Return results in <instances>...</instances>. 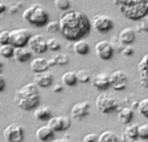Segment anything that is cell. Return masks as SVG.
Segmentation results:
<instances>
[{"mask_svg":"<svg viewBox=\"0 0 148 142\" xmlns=\"http://www.w3.org/2000/svg\"><path fill=\"white\" fill-rule=\"evenodd\" d=\"M73 51L78 56H86L90 52V44L84 39H78L73 44Z\"/></svg>","mask_w":148,"mask_h":142,"instance_id":"24","label":"cell"},{"mask_svg":"<svg viewBox=\"0 0 148 142\" xmlns=\"http://www.w3.org/2000/svg\"><path fill=\"white\" fill-rule=\"evenodd\" d=\"M121 53H122L123 56H133L134 49H133V47H130V44H129V45H126L125 48L121 49Z\"/></svg>","mask_w":148,"mask_h":142,"instance_id":"40","label":"cell"},{"mask_svg":"<svg viewBox=\"0 0 148 142\" xmlns=\"http://www.w3.org/2000/svg\"><path fill=\"white\" fill-rule=\"evenodd\" d=\"M33 93H39V87L35 81L33 83H29V84H25L21 89H18L16 92L14 97H20V96H26V94H33Z\"/></svg>","mask_w":148,"mask_h":142,"instance_id":"25","label":"cell"},{"mask_svg":"<svg viewBox=\"0 0 148 142\" xmlns=\"http://www.w3.org/2000/svg\"><path fill=\"white\" fill-rule=\"evenodd\" d=\"M127 20L139 21L148 14V0H113Z\"/></svg>","mask_w":148,"mask_h":142,"instance_id":"2","label":"cell"},{"mask_svg":"<svg viewBox=\"0 0 148 142\" xmlns=\"http://www.w3.org/2000/svg\"><path fill=\"white\" fill-rule=\"evenodd\" d=\"M14 101L20 109L29 111V110H35L39 106V103H40V96H39V93L26 94V96L14 97Z\"/></svg>","mask_w":148,"mask_h":142,"instance_id":"5","label":"cell"},{"mask_svg":"<svg viewBox=\"0 0 148 142\" xmlns=\"http://www.w3.org/2000/svg\"><path fill=\"white\" fill-rule=\"evenodd\" d=\"M0 31H1V30H0Z\"/></svg>","mask_w":148,"mask_h":142,"instance_id":"46","label":"cell"},{"mask_svg":"<svg viewBox=\"0 0 148 142\" xmlns=\"http://www.w3.org/2000/svg\"><path fill=\"white\" fill-rule=\"evenodd\" d=\"M47 44H48V49L51 52H57L61 49V43L57 39H48Z\"/></svg>","mask_w":148,"mask_h":142,"instance_id":"34","label":"cell"},{"mask_svg":"<svg viewBox=\"0 0 148 142\" xmlns=\"http://www.w3.org/2000/svg\"><path fill=\"white\" fill-rule=\"evenodd\" d=\"M90 114V103L88 102H78L72 107V116L75 120H82Z\"/></svg>","mask_w":148,"mask_h":142,"instance_id":"15","label":"cell"},{"mask_svg":"<svg viewBox=\"0 0 148 142\" xmlns=\"http://www.w3.org/2000/svg\"><path fill=\"white\" fill-rule=\"evenodd\" d=\"M135 30L131 27H125L120 31V35H118V40L121 41L125 45H129V44H133L135 41Z\"/></svg>","mask_w":148,"mask_h":142,"instance_id":"17","label":"cell"},{"mask_svg":"<svg viewBox=\"0 0 148 142\" xmlns=\"http://www.w3.org/2000/svg\"><path fill=\"white\" fill-rule=\"evenodd\" d=\"M138 31L139 32H148V17H143L142 20H139L138 23Z\"/></svg>","mask_w":148,"mask_h":142,"instance_id":"35","label":"cell"},{"mask_svg":"<svg viewBox=\"0 0 148 142\" xmlns=\"http://www.w3.org/2000/svg\"><path fill=\"white\" fill-rule=\"evenodd\" d=\"M20 7H21V4H10L9 7H8V13H10V14H14V13L18 12Z\"/></svg>","mask_w":148,"mask_h":142,"instance_id":"41","label":"cell"},{"mask_svg":"<svg viewBox=\"0 0 148 142\" xmlns=\"http://www.w3.org/2000/svg\"><path fill=\"white\" fill-rule=\"evenodd\" d=\"M3 69H4V64H3V61L0 60V74L3 72Z\"/></svg>","mask_w":148,"mask_h":142,"instance_id":"45","label":"cell"},{"mask_svg":"<svg viewBox=\"0 0 148 142\" xmlns=\"http://www.w3.org/2000/svg\"><path fill=\"white\" fill-rule=\"evenodd\" d=\"M34 118L36 120H49L52 118V110L49 106L46 105H39L35 110H34Z\"/></svg>","mask_w":148,"mask_h":142,"instance_id":"22","label":"cell"},{"mask_svg":"<svg viewBox=\"0 0 148 142\" xmlns=\"http://www.w3.org/2000/svg\"><path fill=\"white\" fill-rule=\"evenodd\" d=\"M5 87H7V83H5V78L0 74V93H1L5 89Z\"/></svg>","mask_w":148,"mask_h":142,"instance_id":"42","label":"cell"},{"mask_svg":"<svg viewBox=\"0 0 148 142\" xmlns=\"http://www.w3.org/2000/svg\"><path fill=\"white\" fill-rule=\"evenodd\" d=\"M10 43V31L1 30L0 31V45L1 44H8Z\"/></svg>","mask_w":148,"mask_h":142,"instance_id":"36","label":"cell"},{"mask_svg":"<svg viewBox=\"0 0 148 142\" xmlns=\"http://www.w3.org/2000/svg\"><path fill=\"white\" fill-rule=\"evenodd\" d=\"M55 7L61 12H68L72 8V3L70 0H55Z\"/></svg>","mask_w":148,"mask_h":142,"instance_id":"30","label":"cell"},{"mask_svg":"<svg viewBox=\"0 0 148 142\" xmlns=\"http://www.w3.org/2000/svg\"><path fill=\"white\" fill-rule=\"evenodd\" d=\"M49 62L48 58H42V57H38V58L31 60L30 62V69L33 70V72H42V71H47L49 69Z\"/></svg>","mask_w":148,"mask_h":142,"instance_id":"19","label":"cell"},{"mask_svg":"<svg viewBox=\"0 0 148 142\" xmlns=\"http://www.w3.org/2000/svg\"><path fill=\"white\" fill-rule=\"evenodd\" d=\"M77 78H78V81L79 83H88V81H91V75H90L88 71L86 70H79L77 71Z\"/></svg>","mask_w":148,"mask_h":142,"instance_id":"32","label":"cell"},{"mask_svg":"<svg viewBox=\"0 0 148 142\" xmlns=\"http://www.w3.org/2000/svg\"><path fill=\"white\" fill-rule=\"evenodd\" d=\"M139 138L148 140V124L139 125Z\"/></svg>","mask_w":148,"mask_h":142,"instance_id":"37","label":"cell"},{"mask_svg":"<svg viewBox=\"0 0 148 142\" xmlns=\"http://www.w3.org/2000/svg\"><path fill=\"white\" fill-rule=\"evenodd\" d=\"M31 32L27 28H14L10 31V43L18 48V47H26L31 38Z\"/></svg>","mask_w":148,"mask_h":142,"instance_id":"6","label":"cell"},{"mask_svg":"<svg viewBox=\"0 0 148 142\" xmlns=\"http://www.w3.org/2000/svg\"><path fill=\"white\" fill-rule=\"evenodd\" d=\"M110 87L114 91H123L127 87V75L123 71L117 70L110 74Z\"/></svg>","mask_w":148,"mask_h":142,"instance_id":"11","label":"cell"},{"mask_svg":"<svg viewBox=\"0 0 148 142\" xmlns=\"http://www.w3.org/2000/svg\"><path fill=\"white\" fill-rule=\"evenodd\" d=\"M138 70H139V76H140V84L148 88V54H146L140 60Z\"/></svg>","mask_w":148,"mask_h":142,"instance_id":"16","label":"cell"},{"mask_svg":"<svg viewBox=\"0 0 148 142\" xmlns=\"http://www.w3.org/2000/svg\"><path fill=\"white\" fill-rule=\"evenodd\" d=\"M46 30L48 32H60V21H49L46 25Z\"/></svg>","mask_w":148,"mask_h":142,"instance_id":"33","label":"cell"},{"mask_svg":"<svg viewBox=\"0 0 148 142\" xmlns=\"http://www.w3.org/2000/svg\"><path fill=\"white\" fill-rule=\"evenodd\" d=\"M91 83L97 91L104 92L110 87V76L107 72H100L92 76Z\"/></svg>","mask_w":148,"mask_h":142,"instance_id":"13","label":"cell"},{"mask_svg":"<svg viewBox=\"0 0 148 142\" xmlns=\"http://www.w3.org/2000/svg\"><path fill=\"white\" fill-rule=\"evenodd\" d=\"M48 125L55 131V132H64L70 128V119L65 115L61 116H52L48 120Z\"/></svg>","mask_w":148,"mask_h":142,"instance_id":"12","label":"cell"},{"mask_svg":"<svg viewBox=\"0 0 148 142\" xmlns=\"http://www.w3.org/2000/svg\"><path fill=\"white\" fill-rule=\"evenodd\" d=\"M34 81L38 84L39 88H48L53 84V74L48 71H42V72H35L34 75Z\"/></svg>","mask_w":148,"mask_h":142,"instance_id":"14","label":"cell"},{"mask_svg":"<svg viewBox=\"0 0 148 142\" xmlns=\"http://www.w3.org/2000/svg\"><path fill=\"white\" fill-rule=\"evenodd\" d=\"M4 140L8 142H21L23 140V128L21 124L12 123L3 131Z\"/></svg>","mask_w":148,"mask_h":142,"instance_id":"7","label":"cell"},{"mask_svg":"<svg viewBox=\"0 0 148 142\" xmlns=\"http://www.w3.org/2000/svg\"><path fill=\"white\" fill-rule=\"evenodd\" d=\"M92 22L83 12L79 10H68L60 17V32L65 39L75 41L83 39L91 31Z\"/></svg>","mask_w":148,"mask_h":142,"instance_id":"1","label":"cell"},{"mask_svg":"<svg viewBox=\"0 0 148 142\" xmlns=\"http://www.w3.org/2000/svg\"><path fill=\"white\" fill-rule=\"evenodd\" d=\"M95 53L103 61H109L113 57V54H114V48H113V45L109 41L101 40L95 44Z\"/></svg>","mask_w":148,"mask_h":142,"instance_id":"9","label":"cell"},{"mask_svg":"<svg viewBox=\"0 0 148 142\" xmlns=\"http://www.w3.org/2000/svg\"><path fill=\"white\" fill-rule=\"evenodd\" d=\"M139 138V125L136 124H126V128L123 131L122 140L126 141H136Z\"/></svg>","mask_w":148,"mask_h":142,"instance_id":"23","label":"cell"},{"mask_svg":"<svg viewBox=\"0 0 148 142\" xmlns=\"http://www.w3.org/2000/svg\"><path fill=\"white\" fill-rule=\"evenodd\" d=\"M126 106H130V107H133V109H138V105H139V101H136L135 99V97H127L126 98Z\"/></svg>","mask_w":148,"mask_h":142,"instance_id":"38","label":"cell"},{"mask_svg":"<svg viewBox=\"0 0 148 142\" xmlns=\"http://www.w3.org/2000/svg\"><path fill=\"white\" fill-rule=\"evenodd\" d=\"M138 111L142 116H144L148 119V98H144V99H140V101H139Z\"/></svg>","mask_w":148,"mask_h":142,"instance_id":"31","label":"cell"},{"mask_svg":"<svg viewBox=\"0 0 148 142\" xmlns=\"http://www.w3.org/2000/svg\"><path fill=\"white\" fill-rule=\"evenodd\" d=\"M83 141L84 142H96V141H99V136L95 135V133H90V135L84 136Z\"/></svg>","mask_w":148,"mask_h":142,"instance_id":"39","label":"cell"},{"mask_svg":"<svg viewBox=\"0 0 148 142\" xmlns=\"http://www.w3.org/2000/svg\"><path fill=\"white\" fill-rule=\"evenodd\" d=\"M117 118L122 124H130L131 120L134 118V109L130 106H123L118 110V114H117Z\"/></svg>","mask_w":148,"mask_h":142,"instance_id":"20","label":"cell"},{"mask_svg":"<svg viewBox=\"0 0 148 142\" xmlns=\"http://www.w3.org/2000/svg\"><path fill=\"white\" fill-rule=\"evenodd\" d=\"M120 140H122V137L116 135L113 131H104V132H101V135H99V141H120Z\"/></svg>","mask_w":148,"mask_h":142,"instance_id":"29","label":"cell"},{"mask_svg":"<svg viewBox=\"0 0 148 142\" xmlns=\"http://www.w3.org/2000/svg\"><path fill=\"white\" fill-rule=\"evenodd\" d=\"M92 27L100 34H105L113 28V20L107 14H96L92 18Z\"/></svg>","mask_w":148,"mask_h":142,"instance_id":"8","label":"cell"},{"mask_svg":"<svg viewBox=\"0 0 148 142\" xmlns=\"http://www.w3.org/2000/svg\"><path fill=\"white\" fill-rule=\"evenodd\" d=\"M22 18L35 27H44L49 22V13L44 5L35 3L23 10Z\"/></svg>","mask_w":148,"mask_h":142,"instance_id":"3","label":"cell"},{"mask_svg":"<svg viewBox=\"0 0 148 142\" xmlns=\"http://www.w3.org/2000/svg\"><path fill=\"white\" fill-rule=\"evenodd\" d=\"M8 10V7L4 4V3L0 1V14H3V13H5Z\"/></svg>","mask_w":148,"mask_h":142,"instance_id":"44","label":"cell"},{"mask_svg":"<svg viewBox=\"0 0 148 142\" xmlns=\"http://www.w3.org/2000/svg\"><path fill=\"white\" fill-rule=\"evenodd\" d=\"M35 136H36V138H38L39 141H43V142L51 141V140H53L55 131L52 129L48 124H47V125H42V127H39L38 129H36Z\"/></svg>","mask_w":148,"mask_h":142,"instance_id":"18","label":"cell"},{"mask_svg":"<svg viewBox=\"0 0 148 142\" xmlns=\"http://www.w3.org/2000/svg\"><path fill=\"white\" fill-rule=\"evenodd\" d=\"M48 39H46L44 35H33L29 40V48L36 54H43L48 51Z\"/></svg>","mask_w":148,"mask_h":142,"instance_id":"10","label":"cell"},{"mask_svg":"<svg viewBox=\"0 0 148 142\" xmlns=\"http://www.w3.org/2000/svg\"><path fill=\"white\" fill-rule=\"evenodd\" d=\"M14 52H16V47L12 43L1 44L0 45V56L3 58H12V57H14Z\"/></svg>","mask_w":148,"mask_h":142,"instance_id":"28","label":"cell"},{"mask_svg":"<svg viewBox=\"0 0 148 142\" xmlns=\"http://www.w3.org/2000/svg\"><path fill=\"white\" fill-rule=\"evenodd\" d=\"M96 109L103 114H112L121 109V103L116 97L103 92L96 98Z\"/></svg>","mask_w":148,"mask_h":142,"instance_id":"4","label":"cell"},{"mask_svg":"<svg viewBox=\"0 0 148 142\" xmlns=\"http://www.w3.org/2000/svg\"><path fill=\"white\" fill-rule=\"evenodd\" d=\"M61 81L66 87H74L77 83H79L78 78H77V72H74V71H66V72L62 74Z\"/></svg>","mask_w":148,"mask_h":142,"instance_id":"27","label":"cell"},{"mask_svg":"<svg viewBox=\"0 0 148 142\" xmlns=\"http://www.w3.org/2000/svg\"><path fill=\"white\" fill-rule=\"evenodd\" d=\"M48 62H49V66H56V65H60V66H65V65L69 64V57L66 54H62V53H56L48 58Z\"/></svg>","mask_w":148,"mask_h":142,"instance_id":"26","label":"cell"},{"mask_svg":"<svg viewBox=\"0 0 148 142\" xmlns=\"http://www.w3.org/2000/svg\"><path fill=\"white\" fill-rule=\"evenodd\" d=\"M33 53H34V52L31 51L30 48L27 49L26 47H18V48H16L14 57H13V58H14L17 62L23 64V62H27L29 60H31Z\"/></svg>","mask_w":148,"mask_h":142,"instance_id":"21","label":"cell"},{"mask_svg":"<svg viewBox=\"0 0 148 142\" xmlns=\"http://www.w3.org/2000/svg\"><path fill=\"white\" fill-rule=\"evenodd\" d=\"M64 91V87L60 85V84H56V85H53V92L55 93H59V92H62Z\"/></svg>","mask_w":148,"mask_h":142,"instance_id":"43","label":"cell"}]
</instances>
